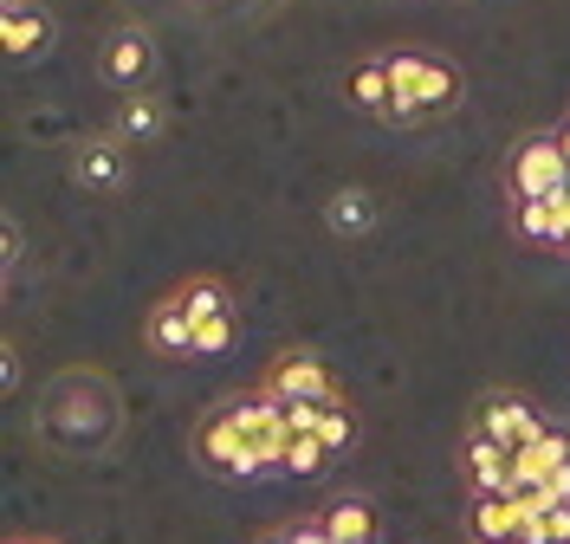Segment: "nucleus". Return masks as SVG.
Instances as JSON below:
<instances>
[{
	"instance_id": "nucleus-1",
	"label": "nucleus",
	"mask_w": 570,
	"mask_h": 544,
	"mask_svg": "<svg viewBox=\"0 0 570 544\" xmlns=\"http://www.w3.org/2000/svg\"><path fill=\"white\" fill-rule=\"evenodd\" d=\"M390 59V85H395V105H390V123H434L448 110H461L466 98V78L461 66L434 59V52H383Z\"/></svg>"
},
{
	"instance_id": "nucleus-2",
	"label": "nucleus",
	"mask_w": 570,
	"mask_h": 544,
	"mask_svg": "<svg viewBox=\"0 0 570 544\" xmlns=\"http://www.w3.org/2000/svg\"><path fill=\"white\" fill-rule=\"evenodd\" d=\"M564 188H570L564 130H532V137L512 144V156H505V195L512 201H551Z\"/></svg>"
},
{
	"instance_id": "nucleus-3",
	"label": "nucleus",
	"mask_w": 570,
	"mask_h": 544,
	"mask_svg": "<svg viewBox=\"0 0 570 544\" xmlns=\"http://www.w3.org/2000/svg\"><path fill=\"white\" fill-rule=\"evenodd\" d=\"M195 461L208 473H220V479H266V461H259V447L247 441V428H240V408L234 402H214L208 415L195 422Z\"/></svg>"
},
{
	"instance_id": "nucleus-4",
	"label": "nucleus",
	"mask_w": 570,
	"mask_h": 544,
	"mask_svg": "<svg viewBox=\"0 0 570 544\" xmlns=\"http://www.w3.org/2000/svg\"><path fill=\"white\" fill-rule=\"evenodd\" d=\"M466 428H480L487 441H499V447H512V454H519V447H532V441L544 435L551 422L538 415V402H532V396H519V389H487Z\"/></svg>"
},
{
	"instance_id": "nucleus-5",
	"label": "nucleus",
	"mask_w": 570,
	"mask_h": 544,
	"mask_svg": "<svg viewBox=\"0 0 570 544\" xmlns=\"http://www.w3.org/2000/svg\"><path fill=\"white\" fill-rule=\"evenodd\" d=\"M259 389H273L279 402H337V376H331V363L318 350H279V357L266 363V376H259Z\"/></svg>"
},
{
	"instance_id": "nucleus-6",
	"label": "nucleus",
	"mask_w": 570,
	"mask_h": 544,
	"mask_svg": "<svg viewBox=\"0 0 570 544\" xmlns=\"http://www.w3.org/2000/svg\"><path fill=\"white\" fill-rule=\"evenodd\" d=\"M52 46H59L52 7H39V0H0V52H7L13 66H33Z\"/></svg>"
},
{
	"instance_id": "nucleus-7",
	"label": "nucleus",
	"mask_w": 570,
	"mask_h": 544,
	"mask_svg": "<svg viewBox=\"0 0 570 544\" xmlns=\"http://www.w3.org/2000/svg\"><path fill=\"white\" fill-rule=\"evenodd\" d=\"M234 408H240V428H247V441L259 447V461L273 473H285V454H292V422H285V402L273 396V389H240V396H227Z\"/></svg>"
},
{
	"instance_id": "nucleus-8",
	"label": "nucleus",
	"mask_w": 570,
	"mask_h": 544,
	"mask_svg": "<svg viewBox=\"0 0 570 544\" xmlns=\"http://www.w3.org/2000/svg\"><path fill=\"white\" fill-rule=\"evenodd\" d=\"M98 72L110 85H124V91H149V72H156V39H149V27H137V20L110 27L105 46H98Z\"/></svg>"
},
{
	"instance_id": "nucleus-9",
	"label": "nucleus",
	"mask_w": 570,
	"mask_h": 544,
	"mask_svg": "<svg viewBox=\"0 0 570 544\" xmlns=\"http://www.w3.org/2000/svg\"><path fill=\"white\" fill-rule=\"evenodd\" d=\"M461 479H466L473 500H512V447H499V441H487L480 428H466Z\"/></svg>"
},
{
	"instance_id": "nucleus-10",
	"label": "nucleus",
	"mask_w": 570,
	"mask_h": 544,
	"mask_svg": "<svg viewBox=\"0 0 570 544\" xmlns=\"http://www.w3.org/2000/svg\"><path fill=\"white\" fill-rule=\"evenodd\" d=\"M142 344H149L156 357H169V363H176V357H195V318L181 311L176 286L149 305V318H142Z\"/></svg>"
},
{
	"instance_id": "nucleus-11",
	"label": "nucleus",
	"mask_w": 570,
	"mask_h": 544,
	"mask_svg": "<svg viewBox=\"0 0 570 544\" xmlns=\"http://www.w3.org/2000/svg\"><path fill=\"white\" fill-rule=\"evenodd\" d=\"M124 137H85V144L71 149V181H78V188H91V195H105V188H117V181H124Z\"/></svg>"
},
{
	"instance_id": "nucleus-12",
	"label": "nucleus",
	"mask_w": 570,
	"mask_h": 544,
	"mask_svg": "<svg viewBox=\"0 0 570 544\" xmlns=\"http://www.w3.org/2000/svg\"><path fill=\"white\" fill-rule=\"evenodd\" d=\"M532 512L519 500H466V538L473 544H519Z\"/></svg>"
},
{
	"instance_id": "nucleus-13",
	"label": "nucleus",
	"mask_w": 570,
	"mask_h": 544,
	"mask_svg": "<svg viewBox=\"0 0 570 544\" xmlns=\"http://www.w3.org/2000/svg\"><path fill=\"white\" fill-rule=\"evenodd\" d=\"M163 123H169V110L156 91H124V105H117V130L110 137H124V144H163Z\"/></svg>"
},
{
	"instance_id": "nucleus-14",
	"label": "nucleus",
	"mask_w": 570,
	"mask_h": 544,
	"mask_svg": "<svg viewBox=\"0 0 570 544\" xmlns=\"http://www.w3.org/2000/svg\"><path fill=\"white\" fill-rule=\"evenodd\" d=\"M318 518H324V532H331L337 544H376V506H370L363 493H337Z\"/></svg>"
},
{
	"instance_id": "nucleus-15",
	"label": "nucleus",
	"mask_w": 570,
	"mask_h": 544,
	"mask_svg": "<svg viewBox=\"0 0 570 544\" xmlns=\"http://www.w3.org/2000/svg\"><path fill=\"white\" fill-rule=\"evenodd\" d=\"M176 298H181V311H188L195 325H208V318H227V311H240V298H234V286H227L220 273H195V279H181Z\"/></svg>"
},
{
	"instance_id": "nucleus-16",
	"label": "nucleus",
	"mask_w": 570,
	"mask_h": 544,
	"mask_svg": "<svg viewBox=\"0 0 570 544\" xmlns=\"http://www.w3.org/2000/svg\"><path fill=\"white\" fill-rule=\"evenodd\" d=\"M324 227H331L337 240H363V234L376 227V195H370V188H337V195L324 201Z\"/></svg>"
},
{
	"instance_id": "nucleus-17",
	"label": "nucleus",
	"mask_w": 570,
	"mask_h": 544,
	"mask_svg": "<svg viewBox=\"0 0 570 544\" xmlns=\"http://www.w3.org/2000/svg\"><path fill=\"white\" fill-rule=\"evenodd\" d=\"M351 105L370 110V117H390L395 85H390V59H383V52H370V59L351 66Z\"/></svg>"
},
{
	"instance_id": "nucleus-18",
	"label": "nucleus",
	"mask_w": 570,
	"mask_h": 544,
	"mask_svg": "<svg viewBox=\"0 0 570 544\" xmlns=\"http://www.w3.org/2000/svg\"><path fill=\"white\" fill-rule=\"evenodd\" d=\"M512 227L532 240V247H564V220L551 201H512Z\"/></svg>"
},
{
	"instance_id": "nucleus-19",
	"label": "nucleus",
	"mask_w": 570,
	"mask_h": 544,
	"mask_svg": "<svg viewBox=\"0 0 570 544\" xmlns=\"http://www.w3.org/2000/svg\"><path fill=\"white\" fill-rule=\"evenodd\" d=\"M356 435H363V422H356V408L344 396L337 402H324V422H318V441L331 447V454H351Z\"/></svg>"
},
{
	"instance_id": "nucleus-20",
	"label": "nucleus",
	"mask_w": 570,
	"mask_h": 544,
	"mask_svg": "<svg viewBox=\"0 0 570 544\" xmlns=\"http://www.w3.org/2000/svg\"><path fill=\"white\" fill-rule=\"evenodd\" d=\"M331 461H337V454H331V447H324L318 435H292V454H285V473H292V479H318V473L331 467Z\"/></svg>"
},
{
	"instance_id": "nucleus-21",
	"label": "nucleus",
	"mask_w": 570,
	"mask_h": 544,
	"mask_svg": "<svg viewBox=\"0 0 570 544\" xmlns=\"http://www.w3.org/2000/svg\"><path fill=\"white\" fill-rule=\"evenodd\" d=\"M234 330H240V311H227V318H208V325H195V357H220V350L234 344Z\"/></svg>"
},
{
	"instance_id": "nucleus-22",
	"label": "nucleus",
	"mask_w": 570,
	"mask_h": 544,
	"mask_svg": "<svg viewBox=\"0 0 570 544\" xmlns=\"http://www.w3.org/2000/svg\"><path fill=\"white\" fill-rule=\"evenodd\" d=\"M285 422H292V435H318L324 402H285Z\"/></svg>"
},
{
	"instance_id": "nucleus-23",
	"label": "nucleus",
	"mask_w": 570,
	"mask_h": 544,
	"mask_svg": "<svg viewBox=\"0 0 570 544\" xmlns=\"http://www.w3.org/2000/svg\"><path fill=\"white\" fill-rule=\"evenodd\" d=\"M285 538H292V544H337L331 532H324L318 512H312V518H292V525H285Z\"/></svg>"
},
{
	"instance_id": "nucleus-24",
	"label": "nucleus",
	"mask_w": 570,
	"mask_h": 544,
	"mask_svg": "<svg viewBox=\"0 0 570 544\" xmlns=\"http://www.w3.org/2000/svg\"><path fill=\"white\" fill-rule=\"evenodd\" d=\"M551 538L570 544V506H551Z\"/></svg>"
},
{
	"instance_id": "nucleus-25",
	"label": "nucleus",
	"mask_w": 570,
	"mask_h": 544,
	"mask_svg": "<svg viewBox=\"0 0 570 544\" xmlns=\"http://www.w3.org/2000/svg\"><path fill=\"white\" fill-rule=\"evenodd\" d=\"M253 544H292V538H285V525H279V532H259Z\"/></svg>"
},
{
	"instance_id": "nucleus-26",
	"label": "nucleus",
	"mask_w": 570,
	"mask_h": 544,
	"mask_svg": "<svg viewBox=\"0 0 570 544\" xmlns=\"http://www.w3.org/2000/svg\"><path fill=\"white\" fill-rule=\"evenodd\" d=\"M564 123H570V117H564Z\"/></svg>"
}]
</instances>
